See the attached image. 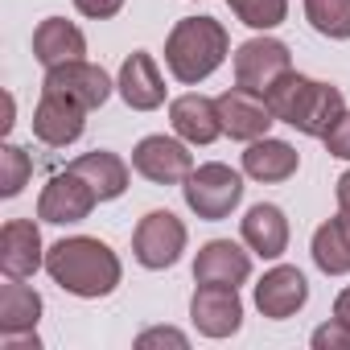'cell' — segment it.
<instances>
[{
    "mask_svg": "<svg viewBox=\"0 0 350 350\" xmlns=\"http://www.w3.org/2000/svg\"><path fill=\"white\" fill-rule=\"evenodd\" d=\"M46 272L54 276V284H62L70 297H107L120 284V260L103 239L91 235H70L58 239L46 252Z\"/></svg>",
    "mask_w": 350,
    "mask_h": 350,
    "instance_id": "obj_1",
    "label": "cell"
},
{
    "mask_svg": "<svg viewBox=\"0 0 350 350\" xmlns=\"http://www.w3.org/2000/svg\"><path fill=\"white\" fill-rule=\"evenodd\" d=\"M264 99L276 111V120H284L288 128H297L305 136H325L342 120V111H346V99H342L338 87L305 79L297 70H288Z\"/></svg>",
    "mask_w": 350,
    "mask_h": 350,
    "instance_id": "obj_2",
    "label": "cell"
},
{
    "mask_svg": "<svg viewBox=\"0 0 350 350\" xmlns=\"http://www.w3.org/2000/svg\"><path fill=\"white\" fill-rule=\"evenodd\" d=\"M227 50H231V38L215 17H186L173 25L165 42V66L178 83H202L223 66Z\"/></svg>",
    "mask_w": 350,
    "mask_h": 350,
    "instance_id": "obj_3",
    "label": "cell"
},
{
    "mask_svg": "<svg viewBox=\"0 0 350 350\" xmlns=\"http://www.w3.org/2000/svg\"><path fill=\"white\" fill-rule=\"evenodd\" d=\"M182 194H186V206H190L198 219L219 223V219H227V215L243 202V182H239V173H235L231 165L211 161V165H198V169L190 173L186 186H182Z\"/></svg>",
    "mask_w": 350,
    "mask_h": 350,
    "instance_id": "obj_4",
    "label": "cell"
},
{
    "mask_svg": "<svg viewBox=\"0 0 350 350\" xmlns=\"http://www.w3.org/2000/svg\"><path fill=\"white\" fill-rule=\"evenodd\" d=\"M132 252L144 268H173L186 252V223L173 211H148L132 235Z\"/></svg>",
    "mask_w": 350,
    "mask_h": 350,
    "instance_id": "obj_5",
    "label": "cell"
},
{
    "mask_svg": "<svg viewBox=\"0 0 350 350\" xmlns=\"http://www.w3.org/2000/svg\"><path fill=\"white\" fill-rule=\"evenodd\" d=\"M288 70H293V54L276 38H252L235 50V83L256 95H268Z\"/></svg>",
    "mask_w": 350,
    "mask_h": 350,
    "instance_id": "obj_6",
    "label": "cell"
},
{
    "mask_svg": "<svg viewBox=\"0 0 350 350\" xmlns=\"http://www.w3.org/2000/svg\"><path fill=\"white\" fill-rule=\"evenodd\" d=\"M132 169L140 178L157 182V186H178L194 173V157L182 140L173 136H144L136 148H132Z\"/></svg>",
    "mask_w": 350,
    "mask_h": 350,
    "instance_id": "obj_7",
    "label": "cell"
},
{
    "mask_svg": "<svg viewBox=\"0 0 350 350\" xmlns=\"http://www.w3.org/2000/svg\"><path fill=\"white\" fill-rule=\"evenodd\" d=\"M95 202H99V194L79 178L75 169H66V173H54V178L46 182V190L38 198V219L42 223H54V227L83 223L95 211Z\"/></svg>",
    "mask_w": 350,
    "mask_h": 350,
    "instance_id": "obj_8",
    "label": "cell"
},
{
    "mask_svg": "<svg viewBox=\"0 0 350 350\" xmlns=\"http://www.w3.org/2000/svg\"><path fill=\"white\" fill-rule=\"evenodd\" d=\"M219 120H223V132L231 136V140H260V136H268V128L276 124V111L268 107V99L264 95H256V91H247V87H231V91H223L219 99Z\"/></svg>",
    "mask_w": 350,
    "mask_h": 350,
    "instance_id": "obj_9",
    "label": "cell"
},
{
    "mask_svg": "<svg viewBox=\"0 0 350 350\" xmlns=\"http://www.w3.org/2000/svg\"><path fill=\"white\" fill-rule=\"evenodd\" d=\"M46 91L66 95V99H75L79 107L95 111V107L107 103L111 79L103 75V66H91V62L75 58V62H62V66H50V70H46Z\"/></svg>",
    "mask_w": 350,
    "mask_h": 350,
    "instance_id": "obj_10",
    "label": "cell"
},
{
    "mask_svg": "<svg viewBox=\"0 0 350 350\" xmlns=\"http://www.w3.org/2000/svg\"><path fill=\"white\" fill-rule=\"evenodd\" d=\"M190 317H194L198 334H206V338H231L243 325V301L227 284H198V293L190 301Z\"/></svg>",
    "mask_w": 350,
    "mask_h": 350,
    "instance_id": "obj_11",
    "label": "cell"
},
{
    "mask_svg": "<svg viewBox=\"0 0 350 350\" xmlns=\"http://www.w3.org/2000/svg\"><path fill=\"white\" fill-rule=\"evenodd\" d=\"M87 128V107H79L75 99L66 95H54V91H42V103L33 111V136L50 148H66L83 136Z\"/></svg>",
    "mask_w": 350,
    "mask_h": 350,
    "instance_id": "obj_12",
    "label": "cell"
},
{
    "mask_svg": "<svg viewBox=\"0 0 350 350\" xmlns=\"http://www.w3.org/2000/svg\"><path fill=\"white\" fill-rule=\"evenodd\" d=\"M305 301H309V280H305L297 268H288V264L264 272V280L256 284V309H260L264 317H272V321L293 317Z\"/></svg>",
    "mask_w": 350,
    "mask_h": 350,
    "instance_id": "obj_13",
    "label": "cell"
},
{
    "mask_svg": "<svg viewBox=\"0 0 350 350\" xmlns=\"http://www.w3.org/2000/svg\"><path fill=\"white\" fill-rule=\"evenodd\" d=\"M252 276V256L231 243V239H211L206 247H198V260H194V280L198 284H227V288H239L243 280Z\"/></svg>",
    "mask_w": 350,
    "mask_h": 350,
    "instance_id": "obj_14",
    "label": "cell"
},
{
    "mask_svg": "<svg viewBox=\"0 0 350 350\" xmlns=\"http://www.w3.org/2000/svg\"><path fill=\"white\" fill-rule=\"evenodd\" d=\"M116 87H120V95H124V103L132 111H152V107L165 103V79H161L152 54H144V50H136V54L124 58Z\"/></svg>",
    "mask_w": 350,
    "mask_h": 350,
    "instance_id": "obj_15",
    "label": "cell"
},
{
    "mask_svg": "<svg viewBox=\"0 0 350 350\" xmlns=\"http://www.w3.org/2000/svg\"><path fill=\"white\" fill-rule=\"evenodd\" d=\"M0 268L5 276H33L38 268H46L42 256V235L29 219H9L5 231H0Z\"/></svg>",
    "mask_w": 350,
    "mask_h": 350,
    "instance_id": "obj_16",
    "label": "cell"
},
{
    "mask_svg": "<svg viewBox=\"0 0 350 350\" xmlns=\"http://www.w3.org/2000/svg\"><path fill=\"white\" fill-rule=\"evenodd\" d=\"M169 120H173V132L182 140H190V144H211L223 132L219 103L206 99V95H178L169 103Z\"/></svg>",
    "mask_w": 350,
    "mask_h": 350,
    "instance_id": "obj_17",
    "label": "cell"
},
{
    "mask_svg": "<svg viewBox=\"0 0 350 350\" xmlns=\"http://www.w3.org/2000/svg\"><path fill=\"white\" fill-rule=\"evenodd\" d=\"M87 54V38L75 21L66 17H46L38 29H33V58L50 70V66H62V62H75Z\"/></svg>",
    "mask_w": 350,
    "mask_h": 350,
    "instance_id": "obj_18",
    "label": "cell"
},
{
    "mask_svg": "<svg viewBox=\"0 0 350 350\" xmlns=\"http://www.w3.org/2000/svg\"><path fill=\"white\" fill-rule=\"evenodd\" d=\"M243 243L256 252V256H264V260H276V256H284V247H288V219H284V211L280 206H272V202H260V206H252L247 215H243Z\"/></svg>",
    "mask_w": 350,
    "mask_h": 350,
    "instance_id": "obj_19",
    "label": "cell"
},
{
    "mask_svg": "<svg viewBox=\"0 0 350 350\" xmlns=\"http://www.w3.org/2000/svg\"><path fill=\"white\" fill-rule=\"evenodd\" d=\"M297 165H301L297 148L284 144V140H272V136L252 140L247 152H243V173L256 182H288L297 173Z\"/></svg>",
    "mask_w": 350,
    "mask_h": 350,
    "instance_id": "obj_20",
    "label": "cell"
},
{
    "mask_svg": "<svg viewBox=\"0 0 350 350\" xmlns=\"http://www.w3.org/2000/svg\"><path fill=\"white\" fill-rule=\"evenodd\" d=\"M70 169L79 173V178L99 194V202H111L128 190V165L107 152V148H95V152H83L79 161H70Z\"/></svg>",
    "mask_w": 350,
    "mask_h": 350,
    "instance_id": "obj_21",
    "label": "cell"
},
{
    "mask_svg": "<svg viewBox=\"0 0 350 350\" xmlns=\"http://www.w3.org/2000/svg\"><path fill=\"white\" fill-rule=\"evenodd\" d=\"M42 317V297L21 284V276H9L0 284V334H25Z\"/></svg>",
    "mask_w": 350,
    "mask_h": 350,
    "instance_id": "obj_22",
    "label": "cell"
},
{
    "mask_svg": "<svg viewBox=\"0 0 350 350\" xmlns=\"http://www.w3.org/2000/svg\"><path fill=\"white\" fill-rule=\"evenodd\" d=\"M313 264L325 276L350 272V215L338 211V219H329L313 231Z\"/></svg>",
    "mask_w": 350,
    "mask_h": 350,
    "instance_id": "obj_23",
    "label": "cell"
},
{
    "mask_svg": "<svg viewBox=\"0 0 350 350\" xmlns=\"http://www.w3.org/2000/svg\"><path fill=\"white\" fill-rule=\"evenodd\" d=\"M305 17L321 38H350V0H305Z\"/></svg>",
    "mask_w": 350,
    "mask_h": 350,
    "instance_id": "obj_24",
    "label": "cell"
},
{
    "mask_svg": "<svg viewBox=\"0 0 350 350\" xmlns=\"http://www.w3.org/2000/svg\"><path fill=\"white\" fill-rule=\"evenodd\" d=\"M247 29H276L288 13V0H227Z\"/></svg>",
    "mask_w": 350,
    "mask_h": 350,
    "instance_id": "obj_25",
    "label": "cell"
},
{
    "mask_svg": "<svg viewBox=\"0 0 350 350\" xmlns=\"http://www.w3.org/2000/svg\"><path fill=\"white\" fill-rule=\"evenodd\" d=\"M29 173H33V161H29L25 148H17V144L0 148V194H5V198H17L25 190Z\"/></svg>",
    "mask_w": 350,
    "mask_h": 350,
    "instance_id": "obj_26",
    "label": "cell"
},
{
    "mask_svg": "<svg viewBox=\"0 0 350 350\" xmlns=\"http://www.w3.org/2000/svg\"><path fill=\"white\" fill-rule=\"evenodd\" d=\"M313 346L317 350H342V346H350V321L334 317L329 325H317L313 329Z\"/></svg>",
    "mask_w": 350,
    "mask_h": 350,
    "instance_id": "obj_27",
    "label": "cell"
},
{
    "mask_svg": "<svg viewBox=\"0 0 350 350\" xmlns=\"http://www.w3.org/2000/svg\"><path fill=\"white\" fill-rule=\"evenodd\" d=\"M321 140H325V152H329V157L350 161V111H342V120H338Z\"/></svg>",
    "mask_w": 350,
    "mask_h": 350,
    "instance_id": "obj_28",
    "label": "cell"
},
{
    "mask_svg": "<svg viewBox=\"0 0 350 350\" xmlns=\"http://www.w3.org/2000/svg\"><path fill=\"white\" fill-rule=\"evenodd\" d=\"M75 9H79L83 17H95V21H107V17H116V13L124 9V0H75Z\"/></svg>",
    "mask_w": 350,
    "mask_h": 350,
    "instance_id": "obj_29",
    "label": "cell"
},
{
    "mask_svg": "<svg viewBox=\"0 0 350 350\" xmlns=\"http://www.w3.org/2000/svg\"><path fill=\"white\" fill-rule=\"evenodd\" d=\"M152 342H173V346H186V334H178V329H148V334H140V338H136V346H152Z\"/></svg>",
    "mask_w": 350,
    "mask_h": 350,
    "instance_id": "obj_30",
    "label": "cell"
},
{
    "mask_svg": "<svg viewBox=\"0 0 350 350\" xmlns=\"http://www.w3.org/2000/svg\"><path fill=\"white\" fill-rule=\"evenodd\" d=\"M0 338H5V350H38L42 346L33 329H25V334H0Z\"/></svg>",
    "mask_w": 350,
    "mask_h": 350,
    "instance_id": "obj_31",
    "label": "cell"
},
{
    "mask_svg": "<svg viewBox=\"0 0 350 350\" xmlns=\"http://www.w3.org/2000/svg\"><path fill=\"white\" fill-rule=\"evenodd\" d=\"M338 211H342V215H350V169L338 178Z\"/></svg>",
    "mask_w": 350,
    "mask_h": 350,
    "instance_id": "obj_32",
    "label": "cell"
},
{
    "mask_svg": "<svg viewBox=\"0 0 350 350\" xmlns=\"http://www.w3.org/2000/svg\"><path fill=\"white\" fill-rule=\"evenodd\" d=\"M334 317L350 321V288H342V293H338V301H334Z\"/></svg>",
    "mask_w": 350,
    "mask_h": 350,
    "instance_id": "obj_33",
    "label": "cell"
}]
</instances>
